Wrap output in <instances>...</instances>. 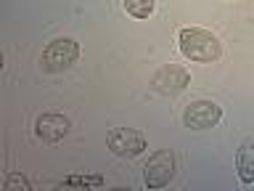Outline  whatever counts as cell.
Segmentation results:
<instances>
[{"mask_svg": "<svg viewBox=\"0 0 254 191\" xmlns=\"http://www.w3.org/2000/svg\"><path fill=\"white\" fill-rule=\"evenodd\" d=\"M180 53L186 56L188 61H196V64H212L220 59L222 53V45L220 40L212 35L209 29H201V27H186L180 29Z\"/></svg>", "mask_w": 254, "mask_h": 191, "instance_id": "cell-1", "label": "cell"}, {"mask_svg": "<svg viewBox=\"0 0 254 191\" xmlns=\"http://www.w3.org/2000/svg\"><path fill=\"white\" fill-rule=\"evenodd\" d=\"M79 59V45L71 37H59L53 43H48V48L40 56V69L48 72V75H59V72H66L71 64H77Z\"/></svg>", "mask_w": 254, "mask_h": 191, "instance_id": "cell-2", "label": "cell"}, {"mask_svg": "<svg viewBox=\"0 0 254 191\" xmlns=\"http://www.w3.org/2000/svg\"><path fill=\"white\" fill-rule=\"evenodd\" d=\"M175 170H178V159H175L172 149H159L143 165V183L148 189H164L175 178Z\"/></svg>", "mask_w": 254, "mask_h": 191, "instance_id": "cell-3", "label": "cell"}, {"mask_svg": "<svg viewBox=\"0 0 254 191\" xmlns=\"http://www.w3.org/2000/svg\"><path fill=\"white\" fill-rule=\"evenodd\" d=\"M106 146L111 149V154H117V157L135 159L148 149V141L140 130H132V127H114V130H109V135H106Z\"/></svg>", "mask_w": 254, "mask_h": 191, "instance_id": "cell-4", "label": "cell"}, {"mask_svg": "<svg viewBox=\"0 0 254 191\" xmlns=\"http://www.w3.org/2000/svg\"><path fill=\"white\" fill-rule=\"evenodd\" d=\"M222 119V106L217 101H206L198 98L193 103H188L186 111H183V122L190 130H209Z\"/></svg>", "mask_w": 254, "mask_h": 191, "instance_id": "cell-5", "label": "cell"}, {"mask_svg": "<svg viewBox=\"0 0 254 191\" xmlns=\"http://www.w3.org/2000/svg\"><path fill=\"white\" fill-rule=\"evenodd\" d=\"M190 85V75L178 64H164L162 69H156V75L151 77V88L162 96H178Z\"/></svg>", "mask_w": 254, "mask_h": 191, "instance_id": "cell-6", "label": "cell"}, {"mask_svg": "<svg viewBox=\"0 0 254 191\" xmlns=\"http://www.w3.org/2000/svg\"><path fill=\"white\" fill-rule=\"evenodd\" d=\"M69 117H64V114H56V111H48V114H40L35 119V133H37V138L40 141H45V143H59L64 135L69 133Z\"/></svg>", "mask_w": 254, "mask_h": 191, "instance_id": "cell-7", "label": "cell"}, {"mask_svg": "<svg viewBox=\"0 0 254 191\" xmlns=\"http://www.w3.org/2000/svg\"><path fill=\"white\" fill-rule=\"evenodd\" d=\"M236 173L244 186H254V138H246L236 154Z\"/></svg>", "mask_w": 254, "mask_h": 191, "instance_id": "cell-8", "label": "cell"}, {"mask_svg": "<svg viewBox=\"0 0 254 191\" xmlns=\"http://www.w3.org/2000/svg\"><path fill=\"white\" fill-rule=\"evenodd\" d=\"M156 8V0H125V11L135 19H148Z\"/></svg>", "mask_w": 254, "mask_h": 191, "instance_id": "cell-9", "label": "cell"}, {"mask_svg": "<svg viewBox=\"0 0 254 191\" xmlns=\"http://www.w3.org/2000/svg\"><path fill=\"white\" fill-rule=\"evenodd\" d=\"M101 175H69V178L61 181V186H103Z\"/></svg>", "mask_w": 254, "mask_h": 191, "instance_id": "cell-10", "label": "cell"}, {"mask_svg": "<svg viewBox=\"0 0 254 191\" xmlns=\"http://www.w3.org/2000/svg\"><path fill=\"white\" fill-rule=\"evenodd\" d=\"M5 189H24V191H27L29 189V181L24 178V175H19V173H11L5 178Z\"/></svg>", "mask_w": 254, "mask_h": 191, "instance_id": "cell-11", "label": "cell"}]
</instances>
